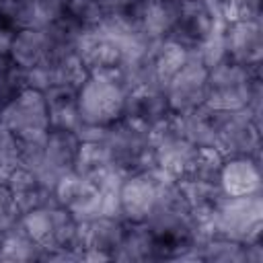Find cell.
Returning <instances> with one entry per match:
<instances>
[{
	"mask_svg": "<svg viewBox=\"0 0 263 263\" xmlns=\"http://www.w3.org/2000/svg\"><path fill=\"white\" fill-rule=\"evenodd\" d=\"M21 224L39 247V261H80L82 224L62 205L49 203L23 214Z\"/></svg>",
	"mask_w": 263,
	"mask_h": 263,
	"instance_id": "7a4b0ae2",
	"label": "cell"
},
{
	"mask_svg": "<svg viewBox=\"0 0 263 263\" xmlns=\"http://www.w3.org/2000/svg\"><path fill=\"white\" fill-rule=\"evenodd\" d=\"M127 88L111 76H86L78 86V115L82 127H109L123 117Z\"/></svg>",
	"mask_w": 263,
	"mask_h": 263,
	"instance_id": "277c9868",
	"label": "cell"
},
{
	"mask_svg": "<svg viewBox=\"0 0 263 263\" xmlns=\"http://www.w3.org/2000/svg\"><path fill=\"white\" fill-rule=\"evenodd\" d=\"M224 55L240 66H261L263 62V27L261 21H232L222 29Z\"/></svg>",
	"mask_w": 263,
	"mask_h": 263,
	"instance_id": "2e32d148",
	"label": "cell"
},
{
	"mask_svg": "<svg viewBox=\"0 0 263 263\" xmlns=\"http://www.w3.org/2000/svg\"><path fill=\"white\" fill-rule=\"evenodd\" d=\"M214 148L224 158H232V156L261 158V123H257L245 109L226 111Z\"/></svg>",
	"mask_w": 263,
	"mask_h": 263,
	"instance_id": "5bb4252c",
	"label": "cell"
},
{
	"mask_svg": "<svg viewBox=\"0 0 263 263\" xmlns=\"http://www.w3.org/2000/svg\"><path fill=\"white\" fill-rule=\"evenodd\" d=\"M127 232V220L121 216H97L82 222L80 261H117Z\"/></svg>",
	"mask_w": 263,
	"mask_h": 263,
	"instance_id": "9a60e30c",
	"label": "cell"
},
{
	"mask_svg": "<svg viewBox=\"0 0 263 263\" xmlns=\"http://www.w3.org/2000/svg\"><path fill=\"white\" fill-rule=\"evenodd\" d=\"M171 115L164 90L160 84H144L127 88L123 119L150 132Z\"/></svg>",
	"mask_w": 263,
	"mask_h": 263,
	"instance_id": "e0dca14e",
	"label": "cell"
},
{
	"mask_svg": "<svg viewBox=\"0 0 263 263\" xmlns=\"http://www.w3.org/2000/svg\"><path fill=\"white\" fill-rule=\"evenodd\" d=\"M224 113L226 111H218L208 105H201L189 113L179 115L181 132L193 146H214Z\"/></svg>",
	"mask_w": 263,
	"mask_h": 263,
	"instance_id": "d4e9b609",
	"label": "cell"
},
{
	"mask_svg": "<svg viewBox=\"0 0 263 263\" xmlns=\"http://www.w3.org/2000/svg\"><path fill=\"white\" fill-rule=\"evenodd\" d=\"M208 234H218L238 242L263 240V197H224L216 210Z\"/></svg>",
	"mask_w": 263,
	"mask_h": 263,
	"instance_id": "52a82bcc",
	"label": "cell"
},
{
	"mask_svg": "<svg viewBox=\"0 0 263 263\" xmlns=\"http://www.w3.org/2000/svg\"><path fill=\"white\" fill-rule=\"evenodd\" d=\"M263 78L261 66L249 68L222 55L208 68L205 105L218 111H247L261 123Z\"/></svg>",
	"mask_w": 263,
	"mask_h": 263,
	"instance_id": "6da1fadb",
	"label": "cell"
},
{
	"mask_svg": "<svg viewBox=\"0 0 263 263\" xmlns=\"http://www.w3.org/2000/svg\"><path fill=\"white\" fill-rule=\"evenodd\" d=\"M164 183L166 177L158 168L123 177L119 187V216L134 224L146 222L156 208Z\"/></svg>",
	"mask_w": 263,
	"mask_h": 263,
	"instance_id": "8fae6325",
	"label": "cell"
},
{
	"mask_svg": "<svg viewBox=\"0 0 263 263\" xmlns=\"http://www.w3.org/2000/svg\"><path fill=\"white\" fill-rule=\"evenodd\" d=\"M0 121L14 134L16 140L41 138L51 129L43 90L25 86L0 107Z\"/></svg>",
	"mask_w": 263,
	"mask_h": 263,
	"instance_id": "9c48e42d",
	"label": "cell"
},
{
	"mask_svg": "<svg viewBox=\"0 0 263 263\" xmlns=\"http://www.w3.org/2000/svg\"><path fill=\"white\" fill-rule=\"evenodd\" d=\"M78 146H80V138L76 132L51 127L45 136V142L41 146V154L37 158V164L33 166V173H37L39 179L53 189L62 177L74 171Z\"/></svg>",
	"mask_w": 263,
	"mask_h": 263,
	"instance_id": "4fadbf2b",
	"label": "cell"
},
{
	"mask_svg": "<svg viewBox=\"0 0 263 263\" xmlns=\"http://www.w3.org/2000/svg\"><path fill=\"white\" fill-rule=\"evenodd\" d=\"M21 210L14 203L8 187L4 183H0V238L4 232H8L10 228H14L21 222Z\"/></svg>",
	"mask_w": 263,
	"mask_h": 263,
	"instance_id": "4dcf8cb0",
	"label": "cell"
},
{
	"mask_svg": "<svg viewBox=\"0 0 263 263\" xmlns=\"http://www.w3.org/2000/svg\"><path fill=\"white\" fill-rule=\"evenodd\" d=\"M177 183L187 199L191 216L199 224L201 232L208 236L210 222L226 197L220 183H210V181H199V179H185V181H177Z\"/></svg>",
	"mask_w": 263,
	"mask_h": 263,
	"instance_id": "44dd1931",
	"label": "cell"
},
{
	"mask_svg": "<svg viewBox=\"0 0 263 263\" xmlns=\"http://www.w3.org/2000/svg\"><path fill=\"white\" fill-rule=\"evenodd\" d=\"M74 173L101 185H107L111 181L123 179L113 166L111 160L107 156L105 146L101 144V140H80L78 152H76V160H74Z\"/></svg>",
	"mask_w": 263,
	"mask_h": 263,
	"instance_id": "603a6c76",
	"label": "cell"
},
{
	"mask_svg": "<svg viewBox=\"0 0 263 263\" xmlns=\"http://www.w3.org/2000/svg\"><path fill=\"white\" fill-rule=\"evenodd\" d=\"M16 166H21L18 142H16L14 134L0 121V183H4Z\"/></svg>",
	"mask_w": 263,
	"mask_h": 263,
	"instance_id": "f546056e",
	"label": "cell"
},
{
	"mask_svg": "<svg viewBox=\"0 0 263 263\" xmlns=\"http://www.w3.org/2000/svg\"><path fill=\"white\" fill-rule=\"evenodd\" d=\"M39 255H41L39 247L27 234L21 222L8 232H4L0 238V261L29 263V261H39Z\"/></svg>",
	"mask_w": 263,
	"mask_h": 263,
	"instance_id": "4316f807",
	"label": "cell"
},
{
	"mask_svg": "<svg viewBox=\"0 0 263 263\" xmlns=\"http://www.w3.org/2000/svg\"><path fill=\"white\" fill-rule=\"evenodd\" d=\"M189 51L181 47L179 43L171 39H160L152 45V64H154V74L156 80L164 86V82L189 60Z\"/></svg>",
	"mask_w": 263,
	"mask_h": 263,
	"instance_id": "83f0119b",
	"label": "cell"
},
{
	"mask_svg": "<svg viewBox=\"0 0 263 263\" xmlns=\"http://www.w3.org/2000/svg\"><path fill=\"white\" fill-rule=\"evenodd\" d=\"M136 43L140 41L127 39L107 27H101L80 35L76 53L82 60L88 76H111L121 82L123 64Z\"/></svg>",
	"mask_w": 263,
	"mask_h": 263,
	"instance_id": "5b68a950",
	"label": "cell"
},
{
	"mask_svg": "<svg viewBox=\"0 0 263 263\" xmlns=\"http://www.w3.org/2000/svg\"><path fill=\"white\" fill-rule=\"evenodd\" d=\"M4 185L8 187L14 203L18 205L21 214H29L37 208L49 205V203H58L53 189L47 187L37 173H33L27 166H16L10 177L4 181Z\"/></svg>",
	"mask_w": 263,
	"mask_h": 263,
	"instance_id": "ffe728a7",
	"label": "cell"
},
{
	"mask_svg": "<svg viewBox=\"0 0 263 263\" xmlns=\"http://www.w3.org/2000/svg\"><path fill=\"white\" fill-rule=\"evenodd\" d=\"M99 140L107 150L111 166L121 177H129V175L156 168L150 132L134 125L132 121L121 117L113 125L105 127Z\"/></svg>",
	"mask_w": 263,
	"mask_h": 263,
	"instance_id": "3957f363",
	"label": "cell"
},
{
	"mask_svg": "<svg viewBox=\"0 0 263 263\" xmlns=\"http://www.w3.org/2000/svg\"><path fill=\"white\" fill-rule=\"evenodd\" d=\"M222 29L224 23L205 0H179V12L166 39L185 47L191 55H201L222 37Z\"/></svg>",
	"mask_w": 263,
	"mask_h": 263,
	"instance_id": "8992f818",
	"label": "cell"
},
{
	"mask_svg": "<svg viewBox=\"0 0 263 263\" xmlns=\"http://www.w3.org/2000/svg\"><path fill=\"white\" fill-rule=\"evenodd\" d=\"M179 12V0H142L138 37L144 43L166 39Z\"/></svg>",
	"mask_w": 263,
	"mask_h": 263,
	"instance_id": "cb8c5ba5",
	"label": "cell"
},
{
	"mask_svg": "<svg viewBox=\"0 0 263 263\" xmlns=\"http://www.w3.org/2000/svg\"><path fill=\"white\" fill-rule=\"evenodd\" d=\"M60 18L76 27L80 33L105 27L103 0H60Z\"/></svg>",
	"mask_w": 263,
	"mask_h": 263,
	"instance_id": "484cf974",
	"label": "cell"
},
{
	"mask_svg": "<svg viewBox=\"0 0 263 263\" xmlns=\"http://www.w3.org/2000/svg\"><path fill=\"white\" fill-rule=\"evenodd\" d=\"M222 164H224V156L214 146H197V152H195V158H193V164H191L187 179L218 183Z\"/></svg>",
	"mask_w": 263,
	"mask_h": 263,
	"instance_id": "f1b7e54d",
	"label": "cell"
},
{
	"mask_svg": "<svg viewBox=\"0 0 263 263\" xmlns=\"http://www.w3.org/2000/svg\"><path fill=\"white\" fill-rule=\"evenodd\" d=\"M156 168L171 181H185L189 177L197 146H193L181 132L179 115L171 113L154 129H150Z\"/></svg>",
	"mask_w": 263,
	"mask_h": 263,
	"instance_id": "ba28073f",
	"label": "cell"
},
{
	"mask_svg": "<svg viewBox=\"0 0 263 263\" xmlns=\"http://www.w3.org/2000/svg\"><path fill=\"white\" fill-rule=\"evenodd\" d=\"M171 113L183 115L205 105L208 92V66L201 58L189 55V60L164 82L162 86Z\"/></svg>",
	"mask_w": 263,
	"mask_h": 263,
	"instance_id": "30bf717a",
	"label": "cell"
},
{
	"mask_svg": "<svg viewBox=\"0 0 263 263\" xmlns=\"http://www.w3.org/2000/svg\"><path fill=\"white\" fill-rule=\"evenodd\" d=\"M53 195L58 205H62L80 224L97 216H107V199L103 189L97 183L76 175L74 171L58 181Z\"/></svg>",
	"mask_w": 263,
	"mask_h": 263,
	"instance_id": "7c38bea8",
	"label": "cell"
},
{
	"mask_svg": "<svg viewBox=\"0 0 263 263\" xmlns=\"http://www.w3.org/2000/svg\"><path fill=\"white\" fill-rule=\"evenodd\" d=\"M193 261L205 263H261L263 261V240L261 242H238L218 234L203 236L195 251Z\"/></svg>",
	"mask_w": 263,
	"mask_h": 263,
	"instance_id": "ac0fdd59",
	"label": "cell"
},
{
	"mask_svg": "<svg viewBox=\"0 0 263 263\" xmlns=\"http://www.w3.org/2000/svg\"><path fill=\"white\" fill-rule=\"evenodd\" d=\"M218 183H220L226 197L259 195L261 189H263L261 158H257V156L224 158Z\"/></svg>",
	"mask_w": 263,
	"mask_h": 263,
	"instance_id": "d6986e66",
	"label": "cell"
},
{
	"mask_svg": "<svg viewBox=\"0 0 263 263\" xmlns=\"http://www.w3.org/2000/svg\"><path fill=\"white\" fill-rule=\"evenodd\" d=\"M49 123L55 129L78 132L82 127L78 115V86L72 84H51L43 88Z\"/></svg>",
	"mask_w": 263,
	"mask_h": 263,
	"instance_id": "7402d4cb",
	"label": "cell"
}]
</instances>
